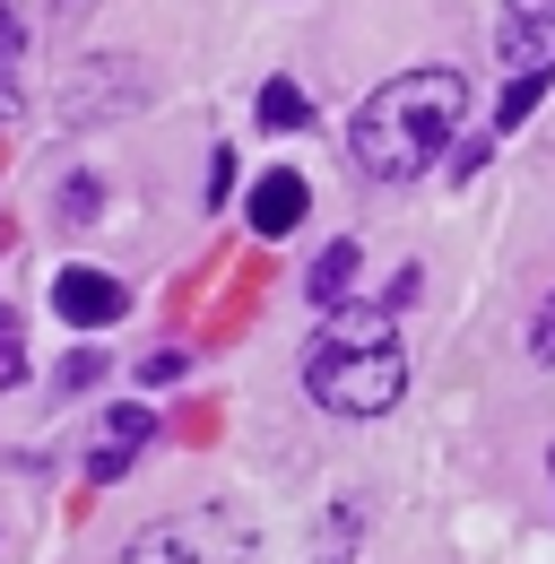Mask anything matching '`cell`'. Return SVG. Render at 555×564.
<instances>
[{
  "mask_svg": "<svg viewBox=\"0 0 555 564\" xmlns=\"http://www.w3.org/2000/svg\"><path fill=\"white\" fill-rule=\"evenodd\" d=\"M460 113H469V78L460 70H409L391 87H373L347 122V148L373 183H416L443 165V140H460Z\"/></svg>",
  "mask_w": 555,
  "mask_h": 564,
  "instance_id": "6da1fadb",
  "label": "cell"
},
{
  "mask_svg": "<svg viewBox=\"0 0 555 564\" xmlns=\"http://www.w3.org/2000/svg\"><path fill=\"white\" fill-rule=\"evenodd\" d=\"M304 391L330 417H382L409 391V348L391 330V304H339L304 348Z\"/></svg>",
  "mask_w": 555,
  "mask_h": 564,
  "instance_id": "7a4b0ae2",
  "label": "cell"
},
{
  "mask_svg": "<svg viewBox=\"0 0 555 564\" xmlns=\"http://www.w3.org/2000/svg\"><path fill=\"white\" fill-rule=\"evenodd\" d=\"M113 564H252V530L235 512H174V521L139 530Z\"/></svg>",
  "mask_w": 555,
  "mask_h": 564,
  "instance_id": "3957f363",
  "label": "cell"
},
{
  "mask_svg": "<svg viewBox=\"0 0 555 564\" xmlns=\"http://www.w3.org/2000/svg\"><path fill=\"white\" fill-rule=\"evenodd\" d=\"M53 313L78 322V330H105V322L131 313V286L105 279V270H62V279H53Z\"/></svg>",
  "mask_w": 555,
  "mask_h": 564,
  "instance_id": "277c9868",
  "label": "cell"
},
{
  "mask_svg": "<svg viewBox=\"0 0 555 564\" xmlns=\"http://www.w3.org/2000/svg\"><path fill=\"white\" fill-rule=\"evenodd\" d=\"M503 62L555 70V0H503Z\"/></svg>",
  "mask_w": 555,
  "mask_h": 564,
  "instance_id": "5b68a950",
  "label": "cell"
},
{
  "mask_svg": "<svg viewBox=\"0 0 555 564\" xmlns=\"http://www.w3.org/2000/svg\"><path fill=\"white\" fill-rule=\"evenodd\" d=\"M131 96H139L131 62H87V78L69 87L62 105H69V122H96V113H113V105H131Z\"/></svg>",
  "mask_w": 555,
  "mask_h": 564,
  "instance_id": "8992f818",
  "label": "cell"
},
{
  "mask_svg": "<svg viewBox=\"0 0 555 564\" xmlns=\"http://www.w3.org/2000/svg\"><path fill=\"white\" fill-rule=\"evenodd\" d=\"M148 434H156V417H148V409H113V417H105V443H96V460H87V478H96V487H113Z\"/></svg>",
  "mask_w": 555,
  "mask_h": 564,
  "instance_id": "52a82bcc",
  "label": "cell"
},
{
  "mask_svg": "<svg viewBox=\"0 0 555 564\" xmlns=\"http://www.w3.org/2000/svg\"><path fill=\"white\" fill-rule=\"evenodd\" d=\"M304 174H261L252 183V235H295L304 226Z\"/></svg>",
  "mask_w": 555,
  "mask_h": 564,
  "instance_id": "ba28073f",
  "label": "cell"
},
{
  "mask_svg": "<svg viewBox=\"0 0 555 564\" xmlns=\"http://www.w3.org/2000/svg\"><path fill=\"white\" fill-rule=\"evenodd\" d=\"M304 286H313L322 304H339L347 286H356V243H347V235H339V243H330V252L313 261V279H304Z\"/></svg>",
  "mask_w": 555,
  "mask_h": 564,
  "instance_id": "9c48e42d",
  "label": "cell"
},
{
  "mask_svg": "<svg viewBox=\"0 0 555 564\" xmlns=\"http://www.w3.org/2000/svg\"><path fill=\"white\" fill-rule=\"evenodd\" d=\"M261 122H270V131L313 122V105H304V87H295V78H270V87H261Z\"/></svg>",
  "mask_w": 555,
  "mask_h": 564,
  "instance_id": "30bf717a",
  "label": "cell"
},
{
  "mask_svg": "<svg viewBox=\"0 0 555 564\" xmlns=\"http://www.w3.org/2000/svg\"><path fill=\"white\" fill-rule=\"evenodd\" d=\"M356 530H364V512H356V503H339V512L322 521V547H313V564H347V556H356Z\"/></svg>",
  "mask_w": 555,
  "mask_h": 564,
  "instance_id": "8fae6325",
  "label": "cell"
},
{
  "mask_svg": "<svg viewBox=\"0 0 555 564\" xmlns=\"http://www.w3.org/2000/svg\"><path fill=\"white\" fill-rule=\"evenodd\" d=\"M547 78H555V70H521V78H512V87H503V105H494V122L512 131V122H521V113H530V105L547 96Z\"/></svg>",
  "mask_w": 555,
  "mask_h": 564,
  "instance_id": "7c38bea8",
  "label": "cell"
},
{
  "mask_svg": "<svg viewBox=\"0 0 555 564\" xmlns=\"http://www.w3.org/2000/svg\"><path fill=\"white\" fill-rule=\"evenodd\" d=\"M62 217H69V226H96V217H105V192H96V174H69V183H62Z\"/></svg>",
  "mask_w": 555,
  "mask_h": 564,
  "instance_id": "4fadbf2b",
  "label": "cell"
},
{
  "mask_svg": "<svg viewBox=\"0 0 555 564\" xmlns=\"http://www.w3.org/2000/svg\"><path fill=\"white\" fill-rule=\"evenodd\" d=\"M18 53H26V35H18V18L0 9V113L18 105Z\"/></svg>",
  "mask_w": 555,
  "mask_h": 564,
  "instance_id": "5bb4252c",
  "label": "cell"
},
{
  "mask_svg": "<svg viewBox=\"0 0 555 564\" xmlns=\"http://www.w3.org/2000/svg\"><path fill=\"white\" fill-rule=\"evenodd\" d=\"M530 356H538V365H555V295L538 304V322H530Z\"/></svg>",
  "mask_w": 555,
  "mask_h": 564,
  "instance_id": "9a60e30c",
  "label": "cell"
},
{
  "mask_svg": "<svg viewBox=\"0 0 555 564\" xmlns=\"http://www.w3.org/2000/svg\"><path fill=\"white\" fill-rule=\"evenodd\" d=\"M96 373H105V356H96V348H87V356H69V365H62V391H87Z\"/></svg>",
  "mask_w": 555,
  "mask_h": 564,
  "instance_id": "2e32d148",
  "label": "cell"
},
{
  "mask_svg": "<svg viewBox=\"0 0 555 564\" xmlns=\"http://www.w3.org/2000/svg\"><path fill=\"white\" fill-rule=\"evenodd\" d=\"M183 365H192V356H183V348H156V356H148V382H174Z\"/></svg>",
  "mask_w": 555,
  "mask_h": 564,
  "instance_id": "e0dca14e",
  "label": "cell"
},
{
  "mask_svg": "<svg viewBox=\"0 0 555 564\" xmlns=\"http://www.w3.org/2000/svg\"><path fill=\"white\" fill-rule=\"evenodd\" d=\"M18 373H26V356H18V339H9V330H0V391H9V382H18Z\"/></svg>",
  "mask_w": 555,
  "mask_h": 564,
  "instance_id": "ac0fdd59",
  "label": "cell"
},
{
  "mask_svg": "<svg viewBox=\"0 0 555 564\" xmlns=\"http://www.w3.org/2000/svg\"><path fill=\"white\" fill-rule=\"evenodd\" d=\"M0 330H9V313H0Z\"/></svg>",
  "mask_w": 555,
  "mask_h": 564,
  "instance_id": "d6986e66",
  "label": "cell"
}]
</instances>
